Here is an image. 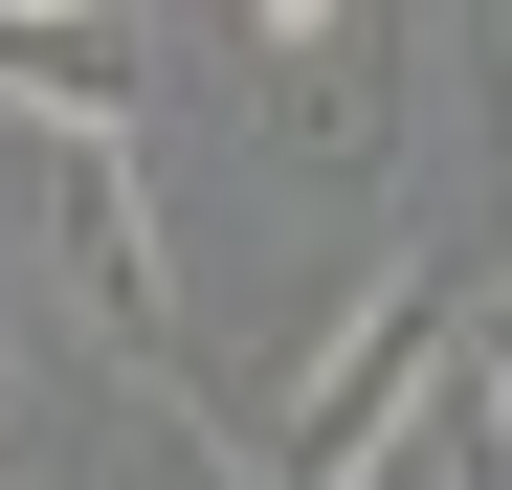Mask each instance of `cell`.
Instances as JSON below:
<instances>
[{
	"mask_svg": "<svg viewBox=\"0 0 512 490\" xmlns=\"http://www.w3.org/2000/svg\"><path fill=\"white\" fill-rule=\"evenodd\" d=\"M446 379H468V290L357 268V312H334V335H312V379L245 424V468H268V490H334V468H379V446H401Z\"/></svg>",
	"mask_w": 512,
	"mask_h": 490,
	"instance_id": "1",
	"label": "cell"
},
{
	"mask_svg": "<svg viewBox=\"0 0 512 490\" xmlns=\"http://www.w3.org/2000/svg\"><path fill=\"white\" fill-rule=\"evenodd\" d=\"M23 201H45L67 312H90L134 379H179V290H156V179H134V112H23Z\"/></svg>",
	"mask_w": 512,
	"mask_h": 490,
	"instance_id": "2",
	"label": "cell"
},
{
	"mask_svg": "<svg viewBox=\"0 0 512 490\" xmlns=\"http://www.w3.org/2000/svg\"><path fill=\"white\" fill-rule=\"evenodd\" d=\"M0 112H134V0H0Z\"/></svg>",
	"mask_w": 512,
	"mask_h": 490,
	"instance_id": "3",
	"label": "cell"
},
{
	"mask_svg": "<svg viewBox=\"0 0 512 490\" xmlns=\"http://www.w3.org/2000/svg\"><path fill=\"white\" fill-rule=\"evenodd\" d=\"M379 134H401V67L334 23V45H290V179H379Z\"/></svg>",
	"mask_w": 512,
	"mask_h": 490,
	"instance_id": "4",
	"label": "cell"
},
{
	"mask_svg": "<svg viewBox=\"0 0 512 490\" xmlns=\"http://www.w3.org/2000/svg\"><path fill=\"white\" fill-rule=\"evenodd\" d=\"M334 23H357V0H245V45H268V67H290V45H334Z\"/></svg>",
	"mask_w": 512,
	"mask_h": 490,
	"instance_id": "5",
	"label": "cell"
},
{
	"mask_svg": "<svg viewBox=\"0 0 512 490\" xmlns=\"http://www.w3.org/2000/svg\"><path fill=\"white\" fill-rule=\"evenodd\" d=\"M468 379H490V424H512V290H468Z\"/></svg>",
	"mask_w": 512,
	"mask_h": 490,
	"instance_id": "6",
	"label": "cell"
}]
</instances>
